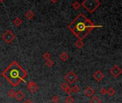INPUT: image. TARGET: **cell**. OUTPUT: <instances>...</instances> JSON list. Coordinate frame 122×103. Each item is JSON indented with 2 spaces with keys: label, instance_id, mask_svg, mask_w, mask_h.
Returning <instances> with one entry per match:
<instances>
[{
  "label": "cell",
  "instance_id": "cell-1",
  "mask_svg": "<svg viewBox=\"0 0 122 103\" xmlns=\"http://www.w3.org/2000/svg\"><path fill=\"white\" fill-rule=\"evenodd\" d=\"M67 27L79 40H83L94 29L102 27V26L95 25L84 14L80 13L69 24Z\"/></svg>",
  "mask_w": 122,
  "mask_h": 103
},
{
  "label": "cell",
  "instance_id": "cell-2",
  "mask_svg": "<svg viewBox=\"0 0 122 103\" xmlns=\"http://www.w3.org/2000/svg\"><path fill=\"white\" fill-rule=\"evenodd\" d=\"M27 75V72L16 61L12 62L1 74L2 77L14 87H17L21 82H24Z\"/></svg>",
  "mask_w": 122,
  "mask_h": 103
},
{
  "label": "cell",
  "instance_id": "cell-3",
  "mask_svg": "<svg viewBox=\"0 0 122 103\" xmlns=\"http://www.w3.org/2000/svg\"><path fill=\"white\" fill-rule=\"evenodd\" d=\"M81 5H82L89 13L92 14L101 6V2L99 0H84Z\"/></svg>",
  "mask_w": 122,
  "mask_h": 103
},
{
  "label": "cell",
  "instance_id": "cell-4",
  "mask_svg": "<svg viewBox=\"0 0 122 103\" xmlns=\"http://www.w3.org/2000/svg\"><path fill=\"white\" fill-rule=\"evenodd\" d=\"M15 38H16L15 34L10 30L6 31L2 35V39L7 44H10L11 42H12Z\"/></svg>",
  "mask_w": 122,
  "mask_h": 103
},
{
  "label": "cell",
  "instance_id": "cell-5",
  "mask_svg": "<svg viewBox=\"0 0 122 103\" xmlns=\"http://www.w3.org/2000/svg\"><path fill=\"white\" fill-rule=\"evenodd\" d=\"M64 79L69 84H73L77 80L78 77H77V75H76V74L75 72H74L73 71H70L66 75Z\"/></svg>",
  "mask_w": 122,
  "mask_h": 103
},
{
  "label": "cell",
  "instance_id": "cell-6",
  "mask_svg": "<svg viewBox=\"0 0 122 103\" xmlns=\"http://www.w3.org/2000/svg\"><path fill=\"white\" fill-rule=\"evenodd\" d=\"M110 73L111 75L114 77H119L121 73H122V70L118 66V65H113L111 69H110Z\"/></svg>",
  "mask_w": 122,
  "mask_h": 103
},
{
  "label": "cell",
  "instance_id": "cell-7",
  "mask_svg": "<svg viewBox=\"0 0 122 103\" xmlns=\"http://www.w3.org/2000/svg\"><path fill=\"white\" fill-rule=\"evenodd\" d=\"M27 90L30 93H34L39 90V85L36 83L30 81L27 83Z\"/></svg>",
  "mask_w": 122,
  "mask_h": 103
},
{
  "label": "cell",
  "instance_id": "cell-8",
  "mask_svg": "<svg viewBox=\"0 0 122 103\" xmlns=\"http://www.w3.org/2000/svg\"><path fill=\"white\" fill-rule=\"evenodd\" d=\"M93 77H94V79L96 81H97V82H101V81L104 79V73H103L101 71L98 70V71L95 72L93 74Z\"/></svg>",
  "mask_w": 122,
  "mask_h": 103
},
{
  "label": "cell",
  "instance_id": "cell-9",
  "mask_svg": "<svg viewBox=\"0 0 122 103\" xmlns=\"http://www.w3.org/2000/svg\"><path fill=\"white\" fill-rule=\"evenodd\" d=\"M84 94L88 97H91L94 95V94L95 93V90L91 87V86H88V87L86 88V90L84 92Z\"/></svg>",
  "mask_w": 122,
  "mask_h": 103
},
{
  "label": "cell",
  "instance_id": "cell-10",
  "mask_svg": "<svg viewBox=\"0 0 122 103\" xmlns=\"http://www.w3.org/2000/svg\"><path fill=\"white\" fill-rule=\"evenodd\" d=\"M14 97H15V99H16L17 101L20 102V101L23 100V99L25 98V94H24L22 91L18 90L17 92H16V94H15Z\"/></svg>",
  "mask_w": 122,
  "mask_h": 103
},
{
  "label": "cell",
  "instance_id": "cell-11",
  "mask_svg": "<svg viewBox=\"0 0 122 103\" xmlns=\"http://www.w3.org/2000/svg\"><path fill=\"white\" fill-rule=\"evenodd\" d=\"M61 89H62L64 92H66V93H67L68 94H71V87H70V86H69L66 82H63V83H61Z\"/></svg>",
  "mask_w": 122,
  "mask_h": 103
},
{
  "label": "cell",
  "instance_id": "cell-12",
  "mask_svg": "<svg viewBox=\"0 0 122 103\" xmlns=\"http://www.w3.org/2000/svg\"><path fill=\"white\" fill-rule=\"evenodd\" d=\"M25 17L27 19L31 20V19H32L34 17V13L32 11H31V10H28L25 13Z\"/></svg>",
  "mask_w": 122,
  "mask_h": 103
},
{
  "label": "cell",
  "instance_id": "cell-13",
  "mask_svg": "<svg viewBox=\"0 0 122 103\" xmlns=\"http://www.w3.org/2000/svg\"><path fill=\"white\" fill-rule=\"evenodd\" d=\"M74 46H75L76 48H77V49H82L83 47L84 46V43L82 42V40H77V41L75 42Z\"/></svg>",
  "mask_w": 122,
  "mask_h": 103
},
{
  "label": "cell",
  "instance_id": "cell-14",
  "mask_svg": "<svg viewBox=\"0 0 122 103\" xmlns=\"http://www.w3.org/2000/svg\"><path fill=\"white\" fill-rule=\"evenodd\" d=\"M71 7H72V8H73L74 10L77 11V10H78V9L81 8V4H80L78 1H75V2H74L72 3Z\"/></svg>",
  "mask_w": 122,
  "mask_h": 103
},
{
  "label": "cell",
  "instance_id": "cell-15",
  "mask_svg": "<svg viewBox=\"0 0 122 103\" xmlns=\"http://www.w3.org/2000/svg\"><path fill=\"white\" fill-rule=\"evenodd\" d=\"M90 103H101V100L98 96H94L90 99Z\"/></svg>",
  "mask_w": 122,
  "mask_h": 103
},
{
  "label": "cell",
  "instance_id": "cell-16",
  "mask_svg": "<svg viewBox=\"0 0 122 103\" xmlns=\"http://www.w3.org/2000/svg\"><path fill=\"white\" fill-rule=\"evenodd\" d=\"M60 57V59H61V61L66 62V61H67L68 59H69V55H68L67 53L63 52V53H61V54H60V57Z\"/></svg>",
  "mask_w": 122,
  "mask_h": 103
},
{
  "label": "cell",
  "instance_id": "cell-17",
  "mask_svg": "<svg viewBox=\"0 0 122 103\" xmlns=\"http://www.w3.org/2000/svg\"><path fill=\"white\" fill-rule=\"evenodd\" d=\"M116 90L113 88V87H109L108 90H106V93L110 96V97H112L115 94H116Z\"/></svg>",
  "mask_w": 122,
  "mask_h": 103
},
{
  "label": "cell",
  "instance_id": "cell-18",
  "mask_svg": "<svg viewBox=\"0 0 122 103\" xmlns=\"http://www.w3.org/2000/svg\"><path fill=\"white\" fill-rule=\"evenodd\" d=\"M13 22H14V24L17 27H19V26L22 25V19H21L19 17L15 18Z\"/></svg>",
  "mask_w": 122,
  "mask_h": 103
},
{
  "label": "cell",
  "instance_id": "cell-19",
  "mask_svg": "<svg viewBox=\"0 0 122 103\" xmlns=\"http://www.w3.org/2000/svg\"><path fill=\"white\" fill-rule=\"evenodd\" d=\"M45 64H46L48 67H53V66L54 65V62L52 59H49L46 60V62H45Z\"/></svg>",
  "mask_w": 122,
  "mask_h": 103
},
{
  "label": "cell",
  "instance_id": "cell-20",
  "mask_svg": "<svg viewBox=\"0 0 122 103\" xmlns=\"http://www.w3.org/2000/svg\"><path fill=\"white\" fill-rule=\"evenodd\" d=\"M71 93H76V94L80 91V87L77 85H75L73 87H71Z\"/></svg>",
  "mask_w": 122,
  "mask_h": 103
},
{
  "label": "cell",
  "instance_id": "cell-21",
  "mask_svg": "<svg viewBox=\"0 0 122 103\" xmlns=\"http://www.w3.org/2000/svg\"><path fill=\"white\" fill-rule=\"evenodd\" d=\"M65 103H74V99L72 96H68L65 100H64Z\"/></svg>",
  "mask_w": 122,
  "mask_h": 103
},
{
  "label": "cell",
  "instance_id": "cell-22",
  "mask_svg": "<svg viewBox=\"0 0 122 103\" xmlns=\"http://www.w3.org/2000/svg\"><path fill=\"white\" fill-rule=\"evenodd\" d=\"M51 101H52V103H58L59 101V97L57 95H54V96L52 97Z\"/></svg>",
  "mask_w": 122,
  "mask_h": 103
},
{
  "label": "cell",
  "instance_id": "cell-23",
  "mask_svg": "<svg viewBox=\"0 0 122 103\" xmlns=\"http://www.w3.org/2000/svg\"><path fill=\"white\" fill-rule=\"evenodd\" d=\"M15 94H16V91L14 90H10L8 92H7V95L10 97H14L15 96Z\"/></svg>",
  "mask_w": 122,
  "mask_h": 103
},
{
  "label": "cell",
  "instance_id": "cell-24",
  "mask_svg": "<svg viewBox=\"0 0 122 103\" xmlns=\"http://www.w3.org/2000/svg\"><path fill=\"white\" fill-rule=\"evenodd\" d=\"M42 57L45 59V60H47V59H51V54L49 53V52H45V53H44V54L42 55Z\"/></svg>",
  "mask_w": 122,
  "mask_h": 103
},
{
  "label": "cell",
  "instance_id": "cell-25",
  "mask_svg": "<svg viewBox=\"0 0 122 103\" xmlns=\"http://www.w3.org/2000/svg\"><path fill=\"white\" fill-rule=\"evenodd\" d=\"M99 92L101 93V94L104 95V94H106V89L105 87H101V88L100 89Z\"/></svg>",
  "mask_w": 122,
  "mask_h": 103
},
{
  "label": "cell",
  "instance_id": "cell-26",
  "mask_svg": "<svg viewBox=\"0 0 122 103\" xmlns=\"http://www.w3.org/2000/svg\"><path fill=\"white\" fill-rule=\"evenodd\" d=\"M24 103H34V102H33L32 101H31L30 99H27V100H26V101H25Z\"/></svg>",
  "mask_w": 122,
  "mask_h": 103
},
{
  "label": "cell",
  "instance_id": "cell-27",
  "mask_svg": "<svg viewBox=\"0 0 122 103\" xmlns=\"http://www.w3.org/2000/svg\"><path fill=\"white\" fill-rule=\"evenodd\" d=\"M50 1L52 2V3H54V4H55V3H57L58 1H59V0H50Z\"/></svg>",
  "mask_w": 122,
  "mask_h": 103
},
{
  "label": "cell",
  "instance_id": "cell-28",
  "mask_svg": "<svg viewBox=\"0 0 122 103\" xmlns=\"http://www.w3.org/2000/svg\"><path fill=\"white\" fill-rule=\"evenodd\" d=\"M4 1H5V0H0V2H3Z\"/></svg>",
  "mask_w": 122,
  "mask_h": 103
},
{
  "label": "cell",
  "instance_id": "cell-29",
  "mask_svg": "<svg viewBox=\"0 0 122 103\" xmlns=\"http://www.w3.org/2000/svg\"><path fill=\"white\" fill-rule=\"evenodd\" d=\"M1 86H2V84H1V82H0V87H1Z\"/></svg>",
  "mask_w": 122,
  "mask_h": 103
}]
</instances>
